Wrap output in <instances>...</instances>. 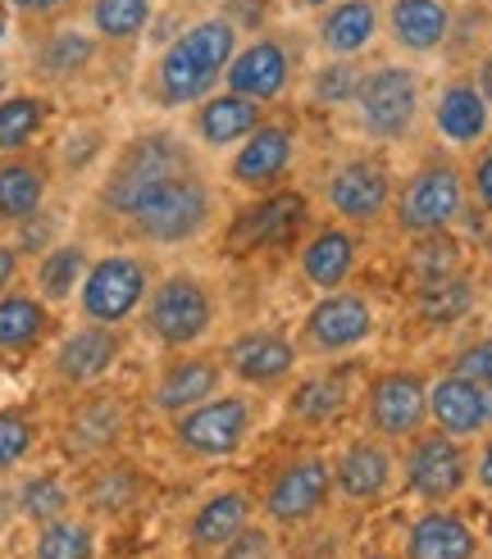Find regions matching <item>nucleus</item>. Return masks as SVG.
Masks as SVG:
<instances>
[{
	"label": "nucleus",
	"mask_w": 492,
	"mask_h": 559,
	"mask_svg": "<svg viewBox=\"0 0 492 559\" xmlns=\"http://www.w3.org/2000/svg\"><path fill=\"white\" fill-rule=\"evenodd\" d=\"M237 50V23L214 14V19H197L191 27L164 46L160 64L151 73V92L164 109H183V105H201L210 96V87L224 78L229 60Z\"/></svg>",
	"instance_id": "obj_1"
},
{
	"label": "nucleus",
	"mask_w": 492,
	"mask_h": 559,
	"mask_svg": "<svg viewBox=\"0 0 492 559\" xmlns=\"http://www.w3.org/2000/svg\"><path fill=\"white\" fill-rule=\"evenodd\" d=\"M197 169H201L197 151H191L178 132H169V128L137 132L132 142L119 146L115 164L105 169V178L96 187V205L109 218H128L151 191H160L164 182H174L183 174H197Z\"/></svg>",
	"instance_id": "obj_2"
},
{
	"label": "nucleus",
	"mask_w": 492,
	"mask_h": 559,
	"mask_svg": "<svg viewBox=\"0 0 492 559\" xmlns=\"http://www.w3.org/2000/svg\"><path fill=\"white\" fill-rule=\"evenodd\" d=\"M219 218V191L206 182V174H183L174 182H164L137 205L124 223L137 241L147 246H187L214 228Z\"/></svg>",
	"instance_id": "obj_3"
},
{
	"label": "nucleus",
	"mask_w": 492,
	"mask_h": 559,
	"mask_svg": "<svg viewBox=\"0 0 492 559\" xmlns=\"http://www.w3.org/2000/svg\"><path fill=\"white\" fill-rule=\"evenodd\" d=\"M219 319V305L206 277L197 273H164L160 283H151V296L142 305V328L147 337L160 342L164 350H191L201 346Z\"/></svg>",
	"instance_id": "obj_4"
},
{
	"label": "nucleus",
	"mask_w": 492,
	"mask_h": 559,
	"mask_svg": "<svg viewBox=\"0 0 492 559\" xmlns=\"http://www.w3.org/2000/svg\"><path fill=\"white\" fill-rule=\"evenodd\" d=\"M151 264L132 250H109L96 255L82 273L78 287V314L87 323H105V328H124L132 314H142V305L151 296Z\"/></svg>",
	"instance_id": "obj_5"
},
{
	"label": "nucleus",
	"mask_w": 492,
	"mask_h": 559,
	"mask_svg": "<svg viewBox=\"0 0 492 559\" xmlns=\"http://www.w3.org/2000/svg\"><path fill=\"white\" fill-rule=\"evenodd\" d=\"M256 432V401L246 391H219L174 418V445L187 460H229L237 455Z\"/></svg>",
	"instance_id": "obj_6"
},
{
	"label": "nucleus",
	"mask_w": 492,
	"mask_h": 559,
	"mask_svg": "<svg viewBox=\"0 0 492 559\" xmlns=\"http://www.w3.org/2000/svg\"><path fill=\"white\" fill-rule=\"evenodd\" d=\"M355 123L370 142H401L410 136V128L420 123V73L406 64H378L361 78V92H355Z\"/></svg>",
	"instance_id": "obj_7"
},
{
	"label": "nucleus",
	"mask_w": 492,
	"mask_h": 559,
	"mask_svg": "<svg viewBox=\"0 0 492 559\" xmlns=\"http://www.w3.org/2000/svg\"><path fill=\"white\" fill-rule=\"evenodd\" d=\"M465 201H470V182L456 164H424L393 195V218L406 237L452 233V223L465 214Z\"/></svg>",
	"instance_id": "obj_8"
},
{
	"label": "nucleus",
	"mask_w": 492,
	"mask_h": 559,
	"mask_svg": "<svg viewBox=\"0 0 492 559\" xmlns=\"http://www.w3.org/2000/svg\"><path fill=\"white\" fill-rule=\"evenodd\" d=\"M401 473H406L410 496H420L424 506H447V500H456L465 491V483L475 478V460L465 451V441H456L447 432H424V437L415 432Z\"/></svg>",
	"instance_id": "obj_9"
},
{
	"label": "nucleus",
	"mask_w": 492,
	"mask_h": 559,
	"mask_svg": "<svg viewBox=\"0 0 492 559\" xmlns=\"http://www.w3.org/2000/svg\"><path fill=\"white\" fill-rule=\"evenodd\" d=\"M374 305L361 296V292H333V296H324L315 300L306 319H301V350L306 355H347L355 346H365L374 337Z\"/></svg>",
	"instance_id": "obj_10"
},
{
	"label": "nucleus",
	"mask_w": 492,
	"mask_h": 559,
	"mask_svg": "<svg viewBox=\"0 0 492 559\" xmlns=\"http://www.w3.org/2000/svg\"><path fill=\"white\" fill-rule=\"evenodd\" d=\"M393 174L388 164L374 159V155H351L342 159L333 174H328L324 182V201L328 210H333L342 223H351V228H370V223H378L383 214H388L393 205Z\"/></svg>",
	"instance_id": "obj_11"
},
{
	"label": "nucleus",
	"mask_w": 492,
	"mask_h": 559,
	"mask_svg": "<svg viewBox=\"0 0 492 559\" xmlns=\"http://www.w3.org/2000/svg\"><path fill=\"white\" fill-rule=\"evenodd\" d=\"M328 496H333V464L324 455H301L269 483L260 514L269 527H296L311 523L328 506Z\"/></svg>",
	"instance_id": "obj_12"
},
{
	"label": "nucleus",
	"mask_w": 492,
	"mask_h": 559,
	"mask_svg": "<svg viewBox=\"0 0 492 559\" xmlns=\"http://www.w3.org/2000/svg\"><path fill=\"white\" fill-rule=\"evenodd\" d=\"M65 451L73 460H109L128 437V405L115 391H82L65 414Z\"/></svg>",
	"instance_id": "obj_13"
},
{
	"label": "nucleus",
	"mask_w": 492,
	"mask_h": 559,
	"mask_svg": "<svg viewBox=\"0 0 492 559\" xmlns=\"http://www.w3.org/2000/svg\"><path fill=\"white\" fill-rule=\"evenodd\" d=\"M119 355H124V332L119 328L82 319V328L65 332L60 346H55L50 373H55V382H65L73 391H87V386H96L109 369L119 365Z\"/></svg>",
	"instance_id": "obj_14"
},
{
	"label": "nucleus",
	"mask_w": 492,
	"mask_h": 559,
	"mask_svg": "<svg viewBox=\"0 0 492 559\" xmlns=\"http://www.w3.org/2000/svg\"><path fill=\"white\" fill-rule=\"evenodd\" d=\"M306 195L301 191H273L260 205H251L246 214L233 218L229 228V255H251V250H273L288 246L301 228H306Z\"/></svg>",
	"instance_id": "obj_15"
},
{
	"label": "nucleus",
	"mask_w": 492,
	"mask_h": 559,
	"mask_svg": "<svg viewBox=\"0 0 492 559\" xmlns=\"http://www.w3.org/2000/svg\"><path fill=\"white\" fill-rule=\"evenodd\" d=\"M224 386V359L214 355H197V350H178L169 365L160 369V378L151 382V409L164 418H178L187 409H197L201 401L219 396Z\"/></svg>",
	"instance_id": "obj_16"
},
{
	"label": "nucleus",
	"mask_w": 492,
	"mask_h": 559,
	"mask_svg": "<svg viewBox=\"0 0 492 559\" xmlns=\"http://www.w3.org/2000/svg\"><path fill=\"white\" fill-rule=\"evenodd\" d=\"M365 414H370V428L378 437H415L429 418V382L410 369L383 373L370 386Z\"/></svg>",
	"instance_id": "obj_17"
},
{
	"label": "nucleus",
	"mask_w": 492,
	"mask_h": 559,
	"mask_svg": "<svg viewBox=\"0 0 492 559\" xmlns=\"http://www.w3.org/2000/svg\"><path fill=\"white\" fill-rule=\"evenodd\" d=\"M224 82H229V92L256 100V105L283 100L288 87H292V50L283 41H273V37L246 41L242 50H233Z\"/></svg>",
	"instance_id": "obj_18"
},
{
	"label": "nucleus",
	"mask_w": 492,
	"mask_h": 559,
	"mask_svg": "<svg viewBox=\"0 0 492 559\" xmlns=\"http://www.w3.org/2000/svg\"><path fill=\"white\" fill-rule=\"evenodd\" d=\"M292 155H296V132L288 123H260L237 146V155L229 164V178L246 191H265L292 169Z\"/></svg>",
	"instance_id": "obj_19"
},
{
	"label": "nucleus",
	"mask_w": 492,
	"mask_h": 559,
	"mask_svg": "<svg viewBox=\"0 0 492 559\" xmlns=\"http://www.w3.org/2000/svg\"><path fill=\"white\" fill-rule=\"evenodd\" d=\"M296 355V342H288L283 332H242L224 350V373H233L246 386H273L292 378Z\"/></svg>",
	"instance_id": "obj_20"
},
{
	"label": "nucleus",
	"mask_w": 492,
	"mask_h": 559,
	"mask_svg": "<svg viewBox=\"0 0 492 559\" xmlns=\"http://www.w3.org/2000/svg\"><path fill=\"white\" fill-rule=\"evenodd\" d=\"M433 128L447 146H460V151L483 146L488 132H492V105L483 100V92L475 87V82L456 78L433 100Z\"/></svg>",
	"instance_id": "obj_21"
},
{
	"label": "nucleus",
	"mask_w": 492,
	"mask_h": 559,
	"mask_svg": "<svg viewBox=\"0 0 492 559\" xmlns=\"http://www.w3.org/2000/svg\"><path fill=\"white\" fill-rule=\"evenodd\" d=\"M429 418H433L437 432H447L456 441H470V437L492 428L483 386L460 378V373H443L437 382H429Z\"/></svg>",
	"instance_id": "obj_22"
},
{
	"label": "nucleus",
	"mask_w": 492,
	"mask_h": 559,
	"mask_svg": "<svg viewBox=\"0 0 492 559\" xmlns=\"http://www.w3.org/2000/svg\"><path fill=\"white\" fill-rule=\"evenodd\" d=\"M246 523H256V500L246 491H214L187 519V550L191 555H219Z\"/></svg>",
	"instance_id": "obj_23"
},
{
	"label": "nucleus",
	"mask_w": 492,
	"mask_h": 559,
	"mask_svg": "<svg viewBox=\"0 0 492 559\" xmlns=\"http://www.w3.org/2000/svg\"><path fill=\"white\" fill-rule=\"evenodd\" d=\"M397 478V460L383 441H351L333 464V491H342L351 506H370V500L388 496Z\"/></svg>",
	"instance_id": "obj_24"
},
{
	"label": "nucleus",
	"mask_w": 492,
	"mask_h": 559,
	"mask_svg": "<svg viewBox=\"0 0 492 559\" xmlns=\"http://www.w3.org/2000/svg\"><path fill=\"white\" fill-rule=\"evenodd\" d=\"M401 559H479V533L452 510H424L406 527Z\"/></svg>",
	"instance_id": "obj_25"
},
{
	"label": "nucleus",
	"mask_w": 492,
	"mask_h": 559,
	"mask_svg": "<svg viewBox=\"0 0 492 559\" xmlns=\"http://www.w3.org/2000/svg\"><path fill=\"white\" fill-rule=\"evenodd\" d=\"M296 260H301V277H306L315 292H338L355 273V264H361V237L342 228V223H328V228H319L301 246Z\"/></svg>",
	"instance_id": "obj_26"
},
{
	"label": "nucleus",
	"mask_w": 492,
	"mask_h": 559,
	"mask_svg": "<svg viewBox=\"0 0 492 559\" xmlns=\"http://www.w3.org/2000/svg\"><path fill=\"white\" fill-rule=\"evenodd\" d=\"M265 123V109L256 100H246L237 92H224V96H206L191 115V132L206 151H229L237 142H246L256 128Z\"/></svg>",
	"instance_id": "obj_27"
},
{
	"label": "nucleus",
	"mask_w": 492,
	"mask_h": 559,
	"mask_svg": "<svg viewBox=\"0 0 492 559\" xmlns=\"http://www.w3.org/2000/svg\"><path fill=\"white\" fill-rule=\"evenodd\" d=\"M378 27H383V14L374 0H338L319 23V46L333 60H361L378 41Z\"/></svg>",
	"instance_id": "obj_28"
},
{
	"label": "nucleus",
	"mask_w": 492,
	"mask_h": 559,
	"mask_svg": "<svg viewBox=\"0 0 492 559\" xmlns=\"http://www.w3.org/2000/svg\"><path fill=\"white\" fill-rule=\"evenodd\" d=\"M388 33L410 55H433L452 37V0H393Z\"/></svg>",
	"instance_id": "obj_29"
},
{
	"label": "nucleus",
	"mask_w": 492,
	"mask_h": 559,
	"mask_svg": "<svg viewBox=\"0 0 492 559\" xmlns=\"http://www.w3.org/2000/svg\"><path fill=\"white\" fill-rule=\"evenodd\" d=\"M55 328L50 305L37 292H0V355L37 350Z\"/></svg>",
	"instance_id": "obj_30"
},
{
	"label": "nucleus",
	"mask_w": 492,
	"mask_h": 559,
	"mask_svg": "<svg viewBox=\"0 0 492 559\" xmlns=\"http://www.w3.org/2000/svg\"><path fill=\"white\" fill-rule=\"evenodd\" d=\"M46 191H50L46 164L27 155H10L0 164V228H19L23 218L46 210Z\"/></svg>",
	"instance_id": "obj_31"
},
{
	"label": "nucleus",
	"mask_w": 492,
	"mask_h": 559,
	"mask_svg": "<svg viewBox=\"0 0 492 559\" xmlns=\"http://www.w3.org/2000/svg\"><path fill=\"white\" fill-rule=\"evenodd\" d=\"M142 491H147L142 468L124 464V460H105V464H96L87 487H82V506H87L92 519H119V514L137 510Z\"/></svg>",
	"instance_id": "obj_32"
},
{
	"label": "nucleus",
	"mask_w": 492,
	"mask_h": 559,
	"mask_svg": "<svg viewBox=\"0 0 492 559\" xmlns=\"http://www.w3.org/2000/svg\"><path fill=\"white\" fill-rule=\"evenodd\" d=\"M92 264V250L82 241H60L50 246L46 255H37V269H33V287L46 305H65L78 296L82 287V273Z\"/></svg>",
	"instance_id": "obj_33"
},
{
	"label": "nucleus",
	"mask_w": 492,
	"mask_h": 559,
	"mask_svg": "<svg viewBox=\"0 0 492 559\" xmlns=\"http://www.w3.org/2000/svg\"><path fill=\"white\" fill-rule=\"evenodd\" d=\"M96 60V37L82 33V27H60V33H50L37 55H33V69L37 78H50V82H69L78 73H87Z\"/></svg>",
	"instance_id": "obj_34"
},
{
	"label": "nucleus",
	"mask_w": 492,
	"mask_h": 559,
	"mask_svg": "<svg viewBox=\"0 0 492 559\" xmlns=\"http://www.w3.org/2000/svg\"><path fill=\"white\" fill-rule=\"evenodd\" d=\"M347 401H351L347 373H319V378L301 382L292 391V418L296 424H306V428H324L347 409Z\"/></svg>",
	"instance_id": "obj_35"
},
{
	"label": "nucleus",
	"mask_w": 492,
	"mask_h": 559,
	"mask_svg": "<svg viewBox=\"0 0 492 559\" xmlns=\"http://www.w3.org/2000/svg\"><path fill=\"white\" fill-rule=\"evenodd\" d=\"M33 559H96V519H50L33 537Z\"/></svg>",
	"instance_id": "obj_36"
},
{
	"label": "nucleus",
	"mask_w": 492,
	"mask_h": 559,
	"mask_svg": "<svg viewBox=\"0 0 492 559\" xmlns=\"http://www.w3.org/2000/svg\"><path fill=\"white\" fill-rule=\"evenodd\" d=\"M50 119V100L19 92V96H0V155H19L27 142H37V132Z\"/></svg>",
	"instance_id": "obj_37"
},
{
	"label": "nucleus",
	"mask_w": 492,
	"mask_h": 559,
	"mask_svg": "<svg viewBox=\"0 0 492 559\" xmlns=\"http://www.w3.org/2000/svg\"><path fill=\"white\" fill-rule=\"evenodd\" d=\"M14 506H19V514H23L27 523L42 527V523H50V519L73 514V487L60 478V473H33V478L19 487Z\"/></svg>",
	"instance_id": "obj_38"
},
{
	"label": "nucleus",
	"mask_w": 492,
	"mask_h": 559,
	"mask_svg": "<svg viewBox=\"0 0 492 559\" xmlns=\"http://www.w3.org/2000/svg\"><path fill=\"white\" fill-rule=\"evenodd\" d=\"M151 0H92V33L96 41H132V37H142L147 33V23H151Z\"/></svg>",
	"instance_id": "obj_39"
},
{
	"label": "nucleus",
	"mask_w": 492,
	"mask_h": 559,
	"mask_svg": "<svg viewBox=\"0 0 492 559\" xmlns=\"http://www.w3.org/2000/svg\"><path fill=\"white\" fill-rule=\"evenodd\" d=\"M475 300H479V287L470 283V277H443V283H424L420 287V319L437 323V328H447V323H460L465 314L475 310Z\"/></svg>",
	"instance_id": "obj_40"
},
{
	"label": "nucleus",
	"mask_w": 492,
	"mask_h": 559,
	"mask_svg": "<svg viewBox=\"0 0 492 559\" xmlns=\"http://www.w3.org/2000/svg\"><path fill=\"white\" fill-rule=\"evenodd\" d=\"M410 273L424 283H443V277L460 273V246L447 237V233H429V237H415V246H410Z\"/></svg>",
	"instance_id": "obj_41"
},
{
	"label": "nucleus",
	"mask_w": 492,
	"mask_h": 559,
	"mask_svg": "<svg viewBox=\"0 0 492 559\" xmlns=\"http://www.w3.org/2000/svg\"><path fill=\"white\" fill-rule=\"evenodd\" d=\"M37 451V424L23 409H0V473L19 468Z\"/></svg>",
	"instance_id": "obj_42"
},
{
	"label": "nucleus",
	"mask_w": 492,
	"mask_h": 559,
	"mask_svg": "<svg viewBox=\"0 0 492 559\" xmlns=\"http://www.w3.org/2000/svg\"><path fill=\"white\" fill-rule=\"evenodd\" d=\"M361 69H355V60H333V64H324L315 73V100L319 105H351L355 92H361Z\"/></svg>",
	"instance_id": "obj_43"
},
{
	"label": "nucleus",
	"mask_w": 492,
	"mask_h": 559,
	"mask_svg": "<svg viewBox=\"0 0 492 559\" xmlns=\"http://www.w3.org/2000/svg\"><path fill=\"white\" fill-rule=\"evenodd\" d=\"M452 373L470 378L479 386H492V337H479L475 346H465L456 359H452Z\"/></svg>",
	"instance_id": "obj_44"
},
{
	"label": "nucleus",
	"mask_w": 492,
	"mask_h": 559,
	"mask_svg": "<svg viewBox=\"0 0 492 559\" xmlns=\"http://www.w3.org/2000/svg\"><path fill=\"white\" fill-rule=\"evenodd\" d=\"M273 546H269V527H256V523H246L242 533L219 550V559H269Z\"/></svg>",
	"instance_id": "obj_45"
},
{
	"label": "nucleus",
	"mask_w": 492,
	"mask_h": 559,
	"mask_svg": "<svg viewBox=\"0 0 492 559\" xmlns=\"http://www.w3.org/2000/svg\"><path fill=\"white\" fill-rule=\"evenodd\" d=\"M470 191H475V201L492 214V136L483 142L479 159H475V169H470Z\"/></svg>",
	"instance_id": "obj_46"
},
{
	"label": "nucleus",
	"mask_w": 492,
	"mask_h": 559,
	"mask_svg": "<svg viewBox=\"0 0 492 559\" xmlns=\"http://www.w3.org/2000/svg\"><path fill=\"white\" fill-rule=\"evenodd\" d=\"M73 0H5V10L27 14V19H46V14H65Z\"/></svg>",
	"instance_id": "obj_47"
},
{
	"label": "nucleus",
	"mask_w": 492,
	"mask_h": 559,
	"mask_svg": "<svg viewBox=\"0 0 492 559\" xmlns=\"http://www.w3.org/2000/svg\"><path fill=\"white\" fill-rule=\"evenodd\" d=\"M19 264H23V255L14 250V241H0V292H10V287H14Z\"/></svg>",
	"instance_id": "obj_48"
},
{
	"label": "nucleus",
	"mask_w": 492,
	"mask_h": 559,
	"mask_svg": "<svg viewBox=\"0 0 492 559\" xmlns=\"http://www.w3.org/2000/svg\"><path fill=\"white\" fill-rule=\"evenodd\" d=\"M475 483L492 496V441H483V451H479V460H475Z\"/></svg>",
	"instance_id": "obj_49"
},
{
	"label": "nucleus",
	"mask_w": 492,
	"mask_h": 559,
	"mask_svg": "<svg viewBox=\"0 0 492 559\" xmlns=\"http://www.w3.org/2000/svg\"><path fill=\"white\" fill-rule=\"evenodd\" d=\"M475 87H479V92H483V100L492 105V50L483 55L479 69H475Z\"/></svg>",
	"instance_id": "obj_50"
},
{
	"label": "nucleus",
	"mask_w": 492,
	"mask_h": 559,
	"mask_svg": "<svg viewBox=\"0 0 492 559\" xmlns=\"http://www.w3.org/2000/svg\"><path fill=\"white\" fill-rule=\"evenodd\" d=\"M5 37H10V10L0 5V41H5Z\"/></svg>",
	"instance_id": "obj_51"
},
{
	"label": "nucleus",
	"mask_w": 492,
	"mask_h": 559,
	"mask_svg": "<svg viewBox=\"0 0 492 559\" xmlns=\"http://www.w3.org/2000/svg\"><path fill=\"white\" fill-rule=\"evenodd\" d=\"M296 5H306V10H319V5H328V0H296Z\"/></svg>",
	"instance_id": "obj_52"
},
{
	"label": "nucleus",
	"mask_w": 492,
	"mask_h": 559,
	"mask_svg": "<svg viewBox=\"0 0 492 559\" xmlns=\"http://www.w3.org/2000/svg\"><path fill=\"white\" fill-rule=\"evenodd\" d=\"M483 401H488V424H492V386H483Z\"/></svg>",
	"instance_id": "obj_53"
},
{
	"label": "nucleus",
	"mask_w": 492,
	"mask_h": 559,
	"mask_svg": "<svg viewBox=\"0 0 492 559\" xmlns=\"http://www.w3.org/2000/svg\"><path fill=\"white\" fill-rule=\"evenodd\" d=\"M361 559H397V555H383V550H370V555H361Z\"/></svg>",
	"instance_id": "obj_54"
}]
</instances>
